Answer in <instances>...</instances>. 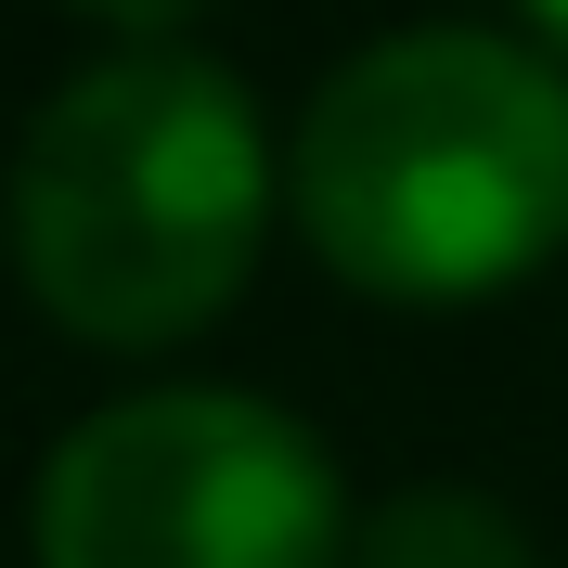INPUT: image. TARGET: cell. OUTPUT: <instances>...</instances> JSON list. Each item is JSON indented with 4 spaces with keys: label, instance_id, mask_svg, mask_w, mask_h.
<instances>
[{
    "label": "cell",
    "instance_id": "cell-6",
    "mask_svg": "<svg viewBox=\"0 0 568 568\" xmlns=\"http://www.w3.org/2000/svg\"><path fill=\"white\" fill-rule=\"evenodd\" d=\"M530 27H542V39H556V52H568V0H530Z\"/></svg>",
    "mask_w": 568,
    "mask_h": 568
},
{
    "label": "cell",
    "instance_id": "cell-4",
    "mask_svg": "<svg viewBox=\"0 0 568 568\" xmlns=\"http://www.w3.org/2000/svg\"><path fill=\"white\" fill-rule=\"evenodd\" d=\"M349 568H542V556H530V530H517L491 491L426 478V491H388L349 530Z\"/></svg>",
    "mask_w": 568,
    "mask_h": 568
},
{
    "label": "cell",
    "instance_id": "cell-2",
    "mask_svg": "<svg viewBox=\"0 0 568 568\" xmlns=\"http://www.w3.org/2000/svg\"><path fill=\"white\" fill-rule=\"evenodd\" d=\"M272 142L207 52H104L13 142V272L91 349H181L258 272Z\"/></svg>",
    "mask_w": 568,
    "mask_h": 568
},
{
    "label": "cell",
    "instance_id": "cell-5",
    "mask_svg": "<svg viewBox=\"0 0 568 568\" xmlns=\"http://www.w3.org/2000/svg\"><path fill=\"white\" fill-rule=\"evenodd\" d=\"M78 13H91V27H116L130 52H169V39L207 13V0H78Z\"/></svg>",
    "mask_w": 568,
    "mask_h": 568
},
{
    "label": "cell",
    "instance_id": "cell-1",
    "mask_svg": "<svg viewBox=\"0 0 568 568\" xmlns=\"http://www.w3.org/2000/svg\"><path fill=\"white\" fill-rule=\"evenodd\" d=\"M284 194L362 297H504L568 246V65L491 27H400L311 91Z\"/></svg>",
    "mask_w": 568,
    "mask_h": 568
},
{
    "label": "cell",
    "instance_id": "cell-3",
    "mask_svg": "<svg viewBox=\"0 0 568 568\" xmlns=\"http://www.w3.org/2000/svg\"><path fill=\"white\" fill-rule=\"evenodd\" d=\"M27 542L39 568H349V478L284 400L142 388L52 439Z\"/></svg>",
    "mask_w": 568,
    "mask_h": 568
}]
</instances>
